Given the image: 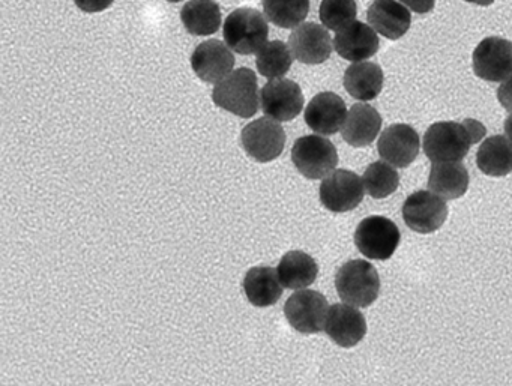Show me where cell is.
<instances>
[{
	"mask_svg": "<svg viewBox=\"0 0 512 386\" xmlns=\"http://www.w3.org/2000/svg\"><path fill=\"white\" fill-rule=\"evenodd\" d=\"M487 130L475 119L463 122H437L424 136V152L433 164L460 163L470 148L484 140Z\"/></svg>",
	"mask_w": 512,
	"mask_h": 386,
	"instance_id": "obj_1",
	"label": "cell"
},
{
	"mask_svg": "<svg viewBox=\"0 0 512 386\" xmlns=\"http://www.w3.org/2000/svg\"><path fill=\"white\" fill-rule=\"evenodd\" d=\"M212 101L220 109L239 116L253 118L259 112L260 92L257 77L250 68H239L215 85Z\"/></svg>",
	"mask_w": 512,
	"mask_h": 386,
	"instance_id": "obj_2",
	"label": "cell"
},
{
	"mask_svg": "<svg viewBox=\"0 0 512 386\" xmlns=\"http://www.w3.org/2000/svg\"><path fill=\"white\" fill-rule=\"evenodd\" d=\"M223 34L232 52L254 55L268 44V19L254 8H238L224 22Z\"/></svg>",
	"mask_w": 512,
	"mask_h": 386,
	"instance_id": "obj_3",
	"label": "cell"
},
{
	"mask_svg": "<svg viewBox=\"0 0 512 386\" xmlns=\"http://www.w3.org/2000/svg\"><path fill=\"white\" fill-rule=\"evenodd\" d=\"M335 287L341 301L352 307L367 308L380 293V277L367 260H350L335 275Z\"/></svg>",
	"mask_w": 512,
	"mask_h": 386,
	"instance_id": "obj_4",
	"label": "cell"
},
{
	"mask_svg": "<svg viewBox=\"0 0 512 386\" xmlns=\"http://www.w3.org/2000/svg\"><path fill=\"white\" fill-rule=\"evenodd\" d=\"M292 161L304 178H326L338 166V152L331 140L322 136H304L292 148Z\"/></svg>",
	"mask_w": 512,
	"mask_h": 386,
	"instance_id": "obj_5",
	"label": "cell"
},
{
	"mask_svg": "<svg viewBox=\"0 0 512 386\" xmlns=\"http://www.w3.org/2000/svg\"><path fill=\"white\" fill-rule=\"evenodd\" d=\"M400 241V230H398L397 224L389 218L374 215V217L365 218L356 227V248L367 259H391L397 251Z\"/></svg>",
	"mask_w": 512,
	"mask_h": 386,
	"instance_id": "obj_6",
	"label": "cell"
},
{
	"mask_svg": "<svg viewBox=\"0 0 512 386\" xmlns=\"http://www.w3.org/2000/svg\"><path fill=\"white\" fill-rule=\"evenodd\" d=\"M241 145L245 154L257 163H271L283 154L286 133L274 119H256L242 130Z\"/></svg>",
	"mask_w": 512,
	"mask_h": 386,
	"instance_id": "obj_7",
	"label": "cell"
},
{
	"mask_svg": "<svg viewBox=\"0 0 512 386\" xmlns=\"http://www.w3.org/2000/svg\"><path fill=\"white\" fill-rule=\"evenodd\" d=\"M328 311V301L317 290H299L284 305L287 322L295 331L305 335L325 331Z\"/></svg>",
	"mask_w": 512,
	"mask_h": 386,
	"instance_id": "obj_8",
	"label": "cell"
},
{
	"mask_svg": "<svg viewBox=\"0 0 512 386\" xmlns=\"http://www.w3.org/2000/svg\"><path fill=\"white\" fill-rule=\"evenodd\" d=\"M320 202L335 214L353 211L364 200V182L350 170H334L320 185Z\"/></svg>",
	"mask_w": 512,
	"mask_h": 386,
	"instance_id": "obj_9",
	"label": "cell"
},
{
	"mask_svg": "<svg viewBox=\"0 0 512 386\" xmlns=\"http://www.w3.org/2000/svg\"><path fill=\"white\" fill-rule=\"evenodd\" d=\"M403 220L410 230L422 235L434 233L448 218V205L442 197L431 191H416L404 202Z\"/></svg>",
	"mask_w": 512,
	"mask_h": 386,
	"instance_id": "obj_10",
	"label": "cell"
},
{
	"mask_svg": "<svg viewBox=\"0 0 512 386\" xmlns=\"http://www.w3.org/2000/svg\"><path fill=\"white\" fill-rule=\"evenodd\" d=\"M304 103L301 86L292 80H269L260 91L262 112L277 122L293 121L304 109Z\"/></svg>",
	"mask_w": 512,
	"mask_h": 386,
	"instance_id": "obj_11",
	"label": "cell"
},
{
	"mask_svg": "<svg viewBox=\"0 0 512 386\" xmlns=\"http://www.w3.org/2000/svg\"><path fill=\"white\" fill-rule=\"evenodd\" d=\"M473 73L485 82H505L512 76V43L505 38L490 37L473 52Z\"/></svg>",
	"mask_w": 512,
	"mask_h": 386,
	"instance_id": "obj_12",
	"label": "cell"
},
{
	"mask_svg": "<svg viewBox=\"0 0 512 386\" xmlns=\"http://www.w3.org/2000/svg\"><path fill=\"white\" fill-rule=\"evenodd\" d=\"M289 49L296 61L305 65H320L331 58L334 41L328 29L317 23H302L293 29Z\"/></svg>",
	"mask_w": 512,
	"mask_h": 386,
	"instance_id": "obj_13",
	"label": "cell"
},
{
	"mask_svg": "<svg viewBox=\"0 0 512 386\" xmlns=\"http://www.w3.org/2000/svg\"><path fill=\"white\" fill-rule=\"evenodd\" d=\"M421 149L419 134L410 125L395 124L380 134L377 152L385 163L406 169L418 158Z\"/></svg>",
	"mask_w": 512,
	"mask_h": 386,
	"instance_id": "obj_14",
	"label": "cell"
},
{
	"mask_svg": "<svg viewBox=\"0 0 512 386\" xmlns=\"http://www.w3.org/2000/svg\"><path fill=\"white\" fill-rule=\"evenodd\" d=\"M191 68L202 82L218 85L235 71V56L227 44L218 40L205 41L194 50Z\"/></svg>",
	"mask_w": 512,
	"mask_h": 386,
	"instance_id": "obj_15",
	"label": "cell"
},
{
	"mask_svg": "<svg viewBox=\"0 0 512 386\" xmlns=\"http://www.w3.org/2000/svg\"><path fill=\"white\" fill-rule=\"evenodd\" d=\"M325 332L328 337L344 349L355 347L367 334L364 314L349 304H334L326 316Z\"/></svg>",
	"mask_w": 512,
	"mask_h": 386,
	"instance_id": "obj_16",
	"label": "cell"
},
{
	"mask_svg": "<svg viewBox=\"0 0 512 386\" xmlns=\"http://www.w3.org/2000/svg\"><path fill=\"white\" fill-rule=\"evenodd\" d=\"M347 113L343 98L334 92H322L308 103L305 124L319 136H334L343 128Z\"/></svg>",
	"mask_w": 512,
	"mask_h": 386,
	"instance_id": "obj_17",
	"label": "cell"
},
{
	"mask_svg": "<svg viewBox=\"0 0 512 386\" xmlns=\"http://www.w3.org/2000/svg\"><path fill=\"white\" fill-rule=\"evenodd\" d=\"M380 41L376 31L362 22H353L337 32L334 49L346 61L365 62L379 52Z\"/></svg>",
	"mask_w": 512,
	"mask_h": 386,
	"instance_id": "obj_18",
	"label": "cell"
},
{
	"mask_svg": "<svg viewBox=\"0 0 512 386\" xmlns=\"http://www.w3.org/2000/svg\"><path fill=\"white\" fill-rule=\"evenodd\" d=\"M367 20L377 34L391 41L404 37L412 25L410 11L398 0H374L368 8Z\"/></svg>",
	"mask_w": 512,
	"mask_h": 386,
	"instance_id": "obj_19",
	"label": "cell"
},
{
	"mask_svg": "<svg viewBox=\"0 0 512 386\" xmlns=\"http://www.w3.org/2000/svg\"><path fill=\"white\" fill-rule=\"evenodd\" d=\"M382 116L374 107L355 104L347 113L346 122L341 128L344 142L353 148L370 146L382 130Z\"/></svg>",
	"mask_w": 512,
	"mask_h": 386,
	"instance_id": "obj_20",
	"label": "cell"
},
{
	"mask_svg": "<svg viewBox=\"0 0 512 386\" xmlns=\"http://www.w3.org/2000/svg\"><path fill=\"white\" fill-rule=\"evenodd\" d=\"M244 292L254 307H272L283 296V284L271 266H256L244 278Z\"/></svg>",
	"mask_w": 512,
	"mask_h": 386,
	"instance_id": "obj_21",
	"label": "cell"
},
{
	"mask_svg": "<svg viewBox=\"0 0 512 386\" xmlns=\"http://www.w3.org/2000/svg\"><path fill=\"white\" fill-rule=\"evenodd\" d=\"M383 71L374 62H355L344 73V88L358 101H373L383 88Z\"/></svg>",
	"mask_w": 512,
	"mask_h": 386,
	"instance_id": "obj_22",
	"label": "cell"
},
{
	"mask_svg": "<svg viewBox=\"0 0 512 386\" xmlns=\"http://www.w3.org/2000/svg\"><path fill=\"white\" fill-rule=\"evenodd\" d=\"M428 188L443 200L460 199L469 188V172L461 163L433 164Z\"/></svg>",
	"mask_w": 512,
	"mask_h": 386,
	"instance_id": "obj_23",
	"label": "cell"
},
{
	"mask_svg": "<svg viewBox=\"0 0 512 386\" xmlns=\"http://www.w3.org/2000/svg\"><path fill=\"white\" fill-rule=\"evenodd\" d=\"M277 272L283 287L302 290L316 281L319 266L310 254L304 251H289L281 259Z\"/></svg>",
	"mask_w": 512,
	"mask_h": 386,
	"instance_id": "obj_24",
	"label": "cell"
},
{
	"mask_svg": "<svg viewBox=\"0 0 512 386\" xmlns=\"http://www.w3.org/2000/svg\"><path fill=\"white\" fill-rule=\"evenodd\" d=\"M476 164L484 175L503 178L512 172V143L505 136H491L482 142Z\"/></svg>",
	"mask_w": 512,
	"mask_h": 386,
	"instance_id": "obj_25",
	"label": "cell"
},
{
	"mask_svg": "<svg viewBox=\"0 0 512 386\" xmlns=\"http://www.w3.org/2000/svg\"><path fill=\"white\" fill-rule=\"evenodd\" d=\"M184 28L196 37L217 34L221 26V10L214 0H190L181 11Z\"/></svg>",
	"mask_w": 512,
	"mask_h": 386,
	"instance_id": "obj_26",
	"label": "cell"
},
{
	"mask_svg": "<svg viewBox=\"0 0 512 386\" xmlns=\"http://www.w3.org/2000/svg\"><path fill=\"white\" fill-rule=\"evenodd\" d=\"M268 22L281 29H295L310 13V0H262Z\"/></svg>",
	"mask_w": 512,
	"mask_h": 386,
	"instance_id": "obj_27",
	"label": "cell"
},
{
	"mask_svg": "<svg viewBox=\"0 0 512 386\" xmlns=\"http://www.w3.org/2000/svg\"><path fill=\"white\" fill-rule=\"evenodd\" d=\"M293 55L283 41H271L257 53L256 65L260 76L269 80L281 79L289 73Z\"/></svg>",
	"mask_w": 512,
	"mask_h": 386,
	"instance_id": "obj_28",
	"label": "cell"
},
{
	"mask_svg": "<svg viewBox=\"0 0 512 386\" xmlns=\"http://www.w3.org/2000/svg\"><path fill=\"white\" fill-rule=\"evenodd\" d=\"M365 191L373 199H386L397 191L400 185V175L391 164L385 161H376L370 164L362 176Z\"/></svg>",
	"mask_w": 512,
	"mask_h": 386,
	"instance_id": "obj_29",
	"label": "cell"
},
{
	"mask_svg": "<svg viewBox=\"0 0 512 386\" xmlns=\"http://www.w3.org/2000/svg\"><path fill=\"white\" fill-rule=\"evenodd\" d=\"M319 16L326 29L338 32L355 22L358 7L355 0H323Z\"/></svg>",
	"mask_w": 512,
	"mask_h": 386,
	"instance_id": "obj_30",
	"label": "cell"
},
{
	"mask_svg": "<svg viewBox=\"0 0 512 386\" xmlns=\"http://www.w3.org/2000/svg\"><path fill=\"white\" fill-rule=\"evenodd\" d=\"M115 0H74V4L79 10L85 13H103L112 7Z\"/></svg>",
	"mask_w": 512,
	"mask_h": 386,
	"instance_id": "obj_31",
	"label": "cell"
},
{
	"mask_svg": "<svg viewBox=\"0 0 512 386\" xmlns=\"http://www.w3.org/2000/svg\"><path fill=\"white\" fill-rule=\"evenodd\" d=\"M497 100H499L500 106L512 115V76L502 82L497 89Z\"/></svg>",
	"mask_w": 512,
	"mask_h": 386,
	"instance_id": "obj_32",
	"label": "cell"
},
{
	"mask_svg": "<svg viewBox=\"0 0 512 386\" xmlns=\"http://www.w3.org/2000/svg\"><path fill=\"white\" fill-rule=\"evenodd\" d=\"M398 2L416 14L431 13L434 10V5H436V0H398Z\"/></svg>",
	"mask_w": 512,
	"mask_h": 386,
	"instance_id": "obj_33",
	"label": "cell"
},
{
	"mask_svg": "<svg viewBox=\"0 0 512 386\" xmlns=\"http://www.w3.org/2000/svg\"><path fill=\"white\" fill-rule=\"evenodd\" d=\"M505 137L512 143V115L505 121Z\"/></svg>",
	"mask_w": 512,
	"mask_h": 386,
	"instance_id": "obj_34",
	"label": "cell"
},
{
	"mask_svg": "<svg viewBox=\"0 0 512 386\" xmlns=\"http://www.w3.org/2000/svg\"><path fill=\"white\" fill-rule=\"evenodd\" d=\"M469 4L479 5V7H490L494 4V0H466Z\"/></svg>",
	"mask_w": 512,
	"mask_h": 386,
	"instance_id": "obj_35",
	"label": "cell"
},
{
	"mask_svg": "<svg viewBox=\"0 0 512 386\" xmlns=\"http://www.w3.org/2000/svg\"><path fill=\"white\" fill-rule=\"evenodd\" d=\"M167 2H172V4H178L181 0H167Z\"/></svg>",
	"mask_w": 512,
	"mask_h": 386,
	"instance_id": "obj_36",
	"label": "cell"
}]
</instances>
